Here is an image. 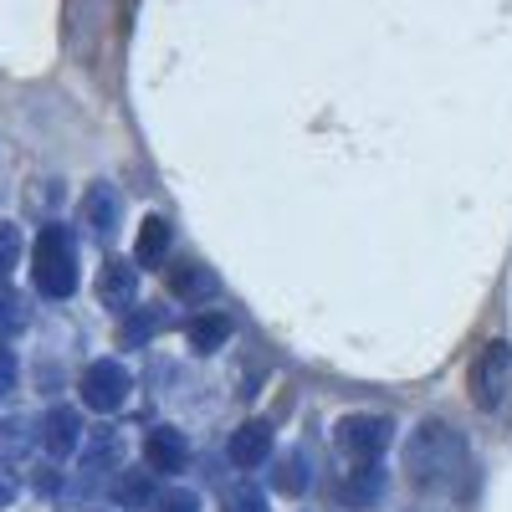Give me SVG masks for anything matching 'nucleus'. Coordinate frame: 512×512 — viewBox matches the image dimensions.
<instances>
[{"instance_id": "obj_1", "label": "nucleus", "mask_w": 512, "mask_h": 512, "mask_svg": "<svg viewBox=\"0 0 512 512\" xmlns=\"http://www.w3.org/2000/svg\"><path fill=\"white\" fill-rule=\"evenodd\" d=\"M31 277L47 297H67L77 287V262H72V241L62 226H47L36 236V256H31Z\"/></svg>"}, {"instance_id": "obj_2", "label": "nucleus", "mask_w": 512, "mask_h": 512, "mask_svg": "<svg viewBox=\"0 0 512 512\" xmlns=\"http://www.w3.org/2000/svg\"><path fill=\"white\" fill-rule=\"evenodd\" d=\"M512 384V349L507 344H487L477 359H472V405L477 410H497L502 395Z\"/></svg>"}, {"instance_id": "obj_3", "label": "nucleus", "mask_w": 512, "mask_h": 512, "mask_svg": "<svg viewBox=\"0 0 512 512\" xmlns=\"http://www.w3.org/2000/svg\"><path fill=\"white\" fill-rule=\"evenodd\" d=\"M405 466H410V477H415V482H436V477H446L451 466H456V441H451L446 425H425V431L410 441Z\"/></svg>"}, {"instance_id": "obj_4", "label": "nucleus", "mask_w": 512, "mask_h": 512, "mask_svg": "<svg viewBox=\"0 0 512 512\" xmlns=\"http://www.w3.org/2000/svg\"><path fill=\"white\" fill-rule=\"evenodd\" d=\"M123 390H128V379H123L118 364H93L88 374H82V400H88L93 410H118Z\"/></svg>"}, {"instance_id": "obj_5", "label": "nucleus", "mask_w": 512, "mask_h": 512, "mask_svg": "<svg viewBox=\"0 0 512 512\" xmlns=\"http://www.w3.org/2000/svg\"><path fill=\"white\" fill-rule=\"evenodd\" d=\"M144 456H149L154 472H180V466H185V441L175 431H149Z\"/></svg>"}, {"instance_id": "obj_6", "label": "nucleus", "mask_w": 512, "mask_h": 512, "mask_svg": "<svg viewBox=\"0 0 512 512\" xmlns=\"http://www.w3.org/2000/svg\"><path fill=\"white\" fill-rule=\"evenodd\" d=\"M384 441H390V431H384V420H344V446L354 451V456H374V451H384Z\"/></svg>"}, {"instance_id": "obj_7", "label": "nucleus", "mask_w": 512, "mask_h": 512, "mask_svg": "<svg viewBox=\"0 0 512 512\" xmlns=\"http://www.w3.org/2000/svg\"><path fill=\"white\" fill-rule=\"evenodd\" d=\"M267 446H272V431H267V425H246V431L231 441V461H236V466H256V461L267 456Z\"/></svg>"}, {"instance_id": "obj_8", "label": "nucleus", "mask_w": 512, "mask_h": 512, "mask_svg": "<svg viewBox=\"0 0 512 512\" xmlns=\"http://www.w3.org/2000/svg\"><path fill=\"white\" fill-rule=\"evenodd\" d=\"M72 446H77V415H72V410H52V415H47V451L62 456V451H72Z\"/></svg>"}, {"instance_id": "obj_9", "label": "nucleus", "mask_w": 512, "mask_h": 512, "mask_svg": "<svg viewBox=\"0 0 512 512\" xmlns=\"http://www.w3.org/2000/svg\"><path fill=\"white\" fill-rule=\"evenodd\" d=\"M82 216H88V226L108 231V226H113V216H118V200H113V190H108V185H98V190L88 195V205H82Z\"/></svg>"}, {"instance_id": "obj_10", "label": "nucleus", "mask_w": 512, "mask_h": 512, "mask_svg": "<svg viewBox=\"0 0 512 512\" xmlns=\"http://www.w3.org/2000/svg\"><path fill=\"white\" fill-rule=\"evenodd\" d=\"M226 333H231V323H226L221 313H205V318L190 323V344H195V349H216Z\"/></svg>"}, {"instance_id": "obj_11", "label": "nucleus", "mask_w": 512, "mask_h": 512, "mask_svg": "<svg viewBox=\"0 0 512 512\" xmlns=\"http://www.w3.org/2000/svg\"><path fill=\"white\" fill-rule=\"evenodd\" d=\"M164 246H169V231H164V221H144V231H139V262H159L164 256Z\"/></svg>"}, {"instance_id": "obj_12", "label": "nucleus", "mask_w": 512, "mask_h": 512, "mask_svg": "<svg viewBox=\"0 0 512 512\" xmlns=\"http://www.w3.org/2000/svg\"><path fill=\"white\" fill-rule=\"evenodd\" d=\"M128 292H134V272H128L123 262H113L103 272V297H108V303H128Z\"/></svg>"}, {"instance_id": "obj_13", "label": "nucleus", "mask_w": 512, "mask_h": 512, "mask_svg": "<svg viewBox=\"0 0 512 512\" xmlns=\"http://www.w3.org/2000/svg\"><path fill=\"white\" fill-rule=\"evenodd\" d=\"M16 256H21V236H16V226H0V272H11V267H16Z\"/></svg>"}, {"instance_id": "obj_14", "label": "nucleus", "mask_w": 512, "mask_h": 512, "mask_svg": "<svg viewBox=\"0 0 512 512\" xmlns=\"http://www.w3.org/2000/svg\"><path fill=\"white\" fill-rule=\"evenodd\" d=\"M11 390H16V354L0 349V395H11Z\"/></svg>"}, {"instance_id": "obj_15", "label": "nucleus", "mask_w": 512, "mask_h": 512, "mask_svg": "<svg viewBox=\"0 0 512 512\" xmlns=\"http://www.w3.org/2000/svg\"><path fill=\"white\" fill-rule=\"evenodd\" d=\"M21 323V303H16V292H0V328H16Z\"/></svg>"}, {"instance_id": "obj_16", "label": "nucleus", "mask_w": 512, "mask_h": 512, "mask_svg": "<svg viewBox=\"0 0 512 512\" xmlns=\"http://www.w3.org/2000/svg\"><path fill=\"white\" fill-rule=\"evenodd\" d=\"M169 512H195V502L190 497H169Z\"/></svg>"}, {"instance_id": "obj_17", "label": "nucleus", "mask_w": 512, "mask_h": 512, "mask_svg": "<svg viewBox=\"0 0 512 512\" xmlns=\"http://www.w3.org/2000/svg\"><path fill=\"white\" fill-rule=\"evenodd\" d=\"M6 497H11V487H6V482H0V502H6Z\"/></svg>"}]
</instances>
